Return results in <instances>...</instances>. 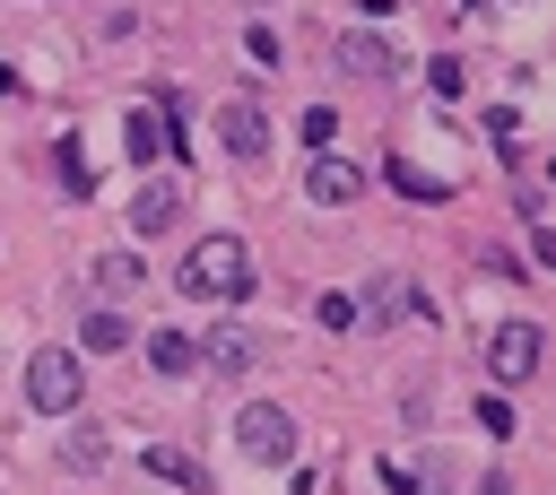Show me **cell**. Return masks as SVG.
Wrapping results in <instances>:
<instances>
[{"label":"cell","instance_id":"1","mask_svg":"<svg viewBox=\"0 0 556 495\" xmlns=\"http://www.w3.org/2000/svg\"><path fill=\"white\" fill-rule=\"evenodd\" d=\"M182 295H191V304H243V295H252V252H243L235 234L191 243V261H182Z\"/></svg>","mask_w":556,"mask_h":495},{"label":"cell","instance_id":"2","mask_svg":"<svg viewBox=\"0 0 556 495\" xmlns=\"http://www.w3.org/2000/svg\"><path fill=\"white\" fill-rule=\"evenodd\" d=\"M26 399H35L43 417H70V408L87 399V365H78L70 347H35V356H26Z\"/></svg>","mask_w":556,"mask_h":495},{"label":"cell","instance_id":"3","mask_svg":"<svg viewBox=\"0 0 556 495\" xmlns=\"http://www.w3.org/2000/svg\"><path fill=\"white\" fill-rule=\"evenodd\" d=\"M235 443H243V460H269V469H278V460L295 452V417H287L278 399H243V408H235Z\"/></svg>","mask_w":556,"mask_h":495},{"label":"cell","instance_id":"4","mask_svg":"<svg viewBox=\"0 0 556 495\" xmlns=\"http://www.w3.org/2000/svg\"><path fill=\"white\" fill-rule=\"evenodd\" d=\"M539 356H547V330H539V321H495V330H486V373H495V382H530Z\"/></svg>","mask_w":556,"mask_h":495},{"label":"cell","instance_id":"5","mask_svg":"<svg viewBox=\"0 0 556 495\" xmlns=\"http://www.w3.org/2000/svg\"><path fill=\"white\" fill-rule=\"evenodd\" d=\"M261 356H269V339H261V330H243V321H217V330H208V347H200L208 382H235V373H252Z\"/></svg>","mask_w":556,"mask_h":495},{"label":"cell","instance_id":"6","mask_svg":"<svg viewBox=\"0 0 556 495\" xmlns=\"http://www.w3.org/2000/svg\"><path fill=\"white\" fill-rule=\"evenodd\" d=\"M182 208H191L182 182H139V191H130V234H174Z\"/></svg>","mask_w":556,"mask_h":495},{"label":"cell","instance_id":"7","mask_svg":"<svg viewBox=\"0 0 556 495\" xmlns=\"http://www.w3.org/2000/svg\"><path fill=\"white\" fill-rule=\"evenodd\" d=\"M365 304V330H391V321H434V304L408 287V278H374V295H356Z\"/></svg>","mask_w":556,"mask_h":495},{"label":"cell","instance_id":"8","mask_svg":"<svg viewBox=\"0 0 556 495\" xmlns=\"http://www.w3.org/2000/svg\"><path fill=\"white\" fill-rule=\"evenodd\" d=\"M217 139H226V156H261V148H269V113H261L252 96H226V104H217Z\"/></svg>","mask_w":556,"mask_h":495},{"label":"cell","instance_id":"9","mask_svg":"<svg viewBox=\"0 0 556 495\" xmlns=\"http://www.w3.org/2000/svg\"><path fill=\"white\" fill-rule=\"evenodd\" d=\"M304 191H313V200H321V208H348V200H356V191H365V182H356V165H339V156H330V148H321V156H313V165H304Z\"/></svg>","mask_w":556,"mask_h":495},{"label":"cell","instance_id":"10","mask_svg":"<svg viewBox=\"0 0 556 495\" xmlns=\"http://www.w3.org/2000/svg\"><path fill=\"white\" fill-rule=\"evenodd\" d=\"M148 365L182 382V373H200V339H182V330H148Z\"/></svg>","mask_w":556,"mask_h":495},{"label":"cell","instance_id":"11","mask_svg":"<svg viewBox=\"0 0 556 495\" xmlns=\"http://www.w3.org/2000/svg\"><path fill=\"white\" fill-rule=\"evenodd\" d=\"M339 69H365V78H391L400 61H391V43H382V35H348V43H339Z\"/></svg>","mask_w":556,"mask_h":495},{"label":"cell","instance_id":"12","mask_svg":"<svg viewBox=\"0 0 556 495\" xmlns=\"http://www.w3.org/2000/svg\"><path fill=\"white\" fill-rule=\"evenodd\" d=\"M78 347L122 356V347H130V313H87V321H78Z\"/></svg>","mask_w":556,"mask_h":495},{"label":"cell","instance_id":"13","mask_svg":"<svg viewBox=\"0 0 556 495\" xmlns=\"http://www.w3.org/2000/svg\"><path fill=\"white\" fill-rule=\"evenodd\" d=\"M122 139H130V165H139V174H148V156H156V148H165V122H156V104H139V113H130V122H122Z\"/></svg>","mask_w":556,"mask_h":495},{"label":"cell","instance_id":"14","mask_svg":"<svg viewBox=\"0 0 556 495\" xmlns=\"http://www.w3.org/2000/svg\"><path fill=\"white\" fill-rule=\"evenodd\" d=\"M61 469H70V478H96V469H104V434H96V426H70V443H61Z\"/></svg>","mask_w":556,"mask_h":495},{"label":"cell","instance_id":"15","mask_svg":"<svg viewBox=\"0 0 556 495\" xmlns=\"http://www.w3.org/2000/svg\"><path fill=\"white\" fill-rule=\"evenodd\" d=\"M148 469H156L165 486H208V469H200L191 452H174V443H156V452H148Z\"/></svg>","mask_w":556,"mask_h":495},{"label":"cell","instance_id":"16","mask_svg":"<svg viewBox=\"0 0 556 495\" xmlns=\"http://www.w3.org/2000/svg\"><path fill=\"white\" fill-rule=\"evenodd\" d=\"M391 191H408V200H443L452 182H434V174H417L408 156H391Z\"/></svg>","mask_w":556,"mask_h":495},{"label":"cell","instance_id":"17","mask_svg":"<svg viewBox=\"0 0 556 495\" xmlns=\"http://www.w3.org/2000/svg\"><path fill=\"white\" fill-rule=\"evenodd\" d=\"M96 278L122 295V287H139V278H148V261H139V252H104V261H96Z\"/></svg>","mask_w":556,"mask_h":495},{"label":"cell","instance_id":"18","mask_svg":"<svg viewBox=\"0 0 556 495\" xmlns=\"http://www.w3.org/2000/svg\"><path fill=\"white\" fill-rule=\"evenodd\" d=\"M295 130H304V148L321 156V148L339 139V113H330V104H304V122H295Z\"/></svg>","mask_w":556,"mask_h":495},{"label":"cell","instance_id":"19","mask_svg":"<svg viewBox=\"0 0 556 495\" xmlns=\"http://www.w3.org/2000/svg\"><path fill=\"white\" fill-rule=\"evenodd\" d=\"M382 486H391V495H443V486H434L426 469H408V460H382Z\"/></svg>","mask_w":556,"mask_h":495},{"label":"cell","instance_id":"20","mask_svg":"<svg viewBox=\"0 0 556 495\" xmlns=\"http://www.w3.org/2000/svg\"><path fill=\"white\" fill-rule=\"evenodd\" d=\"M243 52H252L261 69H278V61H287V43H278V26H252V35H243Z\"/></svg>","mask_w":556,"mask_h":495},{"label":"cell","instance_id":"21","mask_svg":"<svg viewBox=\"0 0 556 495\" xmlns=\"http://www.w3.org/2000/svg\"><path fill=\"white\" fill-rule=\"evenodd\" d=\"M321 321H330V330H365V304H356V295H321Z\"/></svg>","mask_w":556,"mask_h":495},{"label":"cell","instance_id":"22","mask_svg":"<svg viewBox=\"0 0 556 495\" xmlns=\"http://www.w3.org/2000/svg\"><path fill=\"white\" fill-rule=\"evenodd\" d=\"M426 87H434V96H460V61L434 52V61H426Z\"/></svg>","mask_w":556,"mask_h":495},{"label":"cell","instance_id":"23","mask_svg":"<svg viewBox=\"0 0 556 495\" xmlns=\"http://www.w3.org/2000/svg\"><path fill=\"white\" fill-rule=\"evenodd\" d=\"M478 426L504 443V434H513V399H478Z\"/></svg>","mask_w":556,"mask_h":495},{"label":"cell","instance_id":"24","mask_svg":"<svg viewBox=\"0 0 556 495\" xmlns=\"http://www.w3.org/2000/svg\"><path fill=\"white\" fill-rule=\"evenodd\" d=\"M17 87H26V78H17V69H9V61H0V96H17Z\"/></svg>","mask_w":556,"mask_h":495},{"label":"cell","instance_id":"25","mask_svg":"<svg viewBox=\"0 0 556 495\" xmlns=\"http://www.w3.org/2000/svg\"><path fill=\"white\" fill-rule=\"evenodd\" d=\"M252 9H261V0H252Z\"/></svg>","mask_w":556,"mask_h":495}]
</instances>
